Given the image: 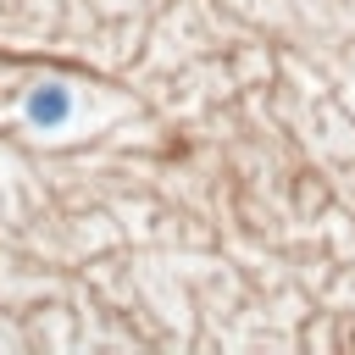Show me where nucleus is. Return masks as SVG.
<instances>
[{"label":"nucleus","mask_w":355,"mask_h":355,"mask_svg":"<svg viewBox=\"0 0 355 355\" xmlns=\"http://www.w3.org/2000/svg\"><path fill=\"white\" fill-rule=\"evenodd\" d=\"M72 111H78V100H72V89L67 83H33L28 89V122L33 128H44V133H55V128H67L72 122Z\"/></svg>","instance_id":"f257e3e1"}]
</instances>
